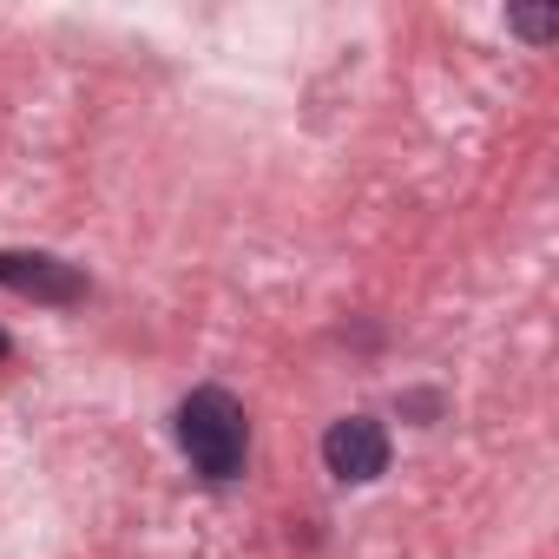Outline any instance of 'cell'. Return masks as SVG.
<instances>
[{
	"label": "cell",
	"instance_id": "6da1fadb",
	"mask_svg": "<svg viewBox=\"0 0 559 559\" xmlns=\"http://www.w3.org/2000/svg\"><path fill=\"white\" fill-rule=\"evenodd\" d=\"M178 448L204 480H237L243 448H250V421H243L237 395L230 389H191L178 408Z\"/></svg>",
	"mask_w": 559,
	"mask_h": 559
},
{
	"label": "cell",
	"instance_id": "7a4b0ae2",
	"mask_svg": "<svg viewBox=\"0 0 559 559\" xmlns=\"http://www.w3.org/2000/svg\"><path fill=\"white\" fill-rule=\"evenodd\" d=\"M323 461H330L336 480L369 487V480L389 474V428L369 421V415H343V421H330V435H323Z\"/></svg>",
	"mask_w": 559,
	"mask_h": 559
},
{
	"label": "cell",
	"instance_id": "3957f363",
	"mask_svg": "<svg viewBox=\"0 0 559 559\" xmlns=\"http://www.w3.org/2000/svg\"><path fill=\"white\" fill-rule=\"evenodd\" d=\"M0 290L34 297V304H80L86 276L67 257H47V250H0Z\"/></svg>",
	"mask_w": 559,
	"mask_h": 559
},
{
	"label": "cell",
	"instance_id": "277c9868",
	"mask_svg": "<svg viewBox=\"0 0 559 559\" xmlns=\"http://www.w3.org/2000/svg\"><path fill=\"white\" fill-rule=\"evenodd\" d=\"M507 27H513L520 40L546 47V40H559V8H507Z\"/></svg>",
	"mask_w": 559,
	"mask_h": 559
},
{
	"label": "cell",
	"instance_id": "5b68a950",
	"mask_svg": "<svg viewBox=\"0 0 559 559\" xmlns=\"http://www.w3.org/2000/svg\"><path fill=\"white\" fill-rule=\"evenodd\" d=\"M0 356H8V336H0Z\"/></svg>",
	"mask_w": 559,
	"mask_h": 559
}]
</instances>
